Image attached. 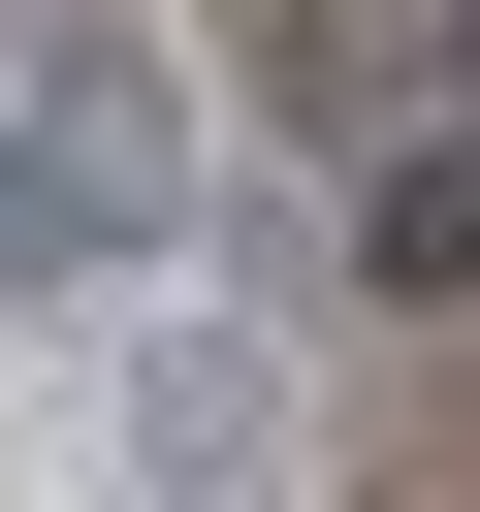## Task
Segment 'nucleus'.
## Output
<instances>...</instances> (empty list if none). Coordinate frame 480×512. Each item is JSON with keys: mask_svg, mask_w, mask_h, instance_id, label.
<instances>
[{"mask_svg": "<svg viewBox=\"0 0 480 512\" xmlns=\"http://www.w3.org/2000/svg\"><path fill=\"white\" fill-rule=\"evenodd\" d=\"M160 224H192V96H160V64L0 96V288H128Z\"/></svg>", "mask_w": 480, "mask_h": 512, "instance_id": "nucleus-1", "label": "nucleus"}, {"mask_svg": "<svg viewBox=\"0 0 480 512\" xmlns=\"http://www.w3.org/2000/svg\"><path fill=\"white\" fill-rule=\"evenodd\" d=\"M352 288H384V320L480 288V128H352Z\"/></svg>", "mask_w": 480, "mask_h": 512, "instance_id": "nucleus-2", "label": "nucleus"}, {"mask_svg": "<svg viewBox=\"0 0 480 512\" xmlns=\"http://www.w3.org/2000/svg\"><path fill=\"white\" fill-rule=\"evenodd\" d=\"M128 384H160V448H192V480H256V448H288V352H256V320H160Z\"/></svg>", "mask_w": 480, "mask_h": 512, "instance_id": "nucleus-3", "label": "nucleus"}]
</instances>
